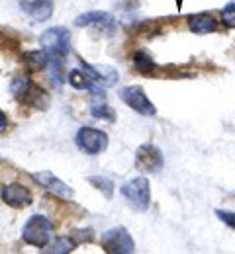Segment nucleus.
<instances>
[{"label": "nucleus", "mask_w": 235, "mask_h": 254, "mask_svg": "<svg viewBox=\"0 0 235 254\" xmlns=\"http://www.w3.org/2000/svg\"><path fill=\"white\" fill-rule=\"evenodd\" d=\"M39 45L49 57H67L71 51V33L67 28H49L39 35Z\"/></svg>", "instance_id": "2"}, {"label": "nucleus", "mask_w": 235, "mask_h": 254, "mask_svg": "<svg viewBox=\"0 0 235 254\" xmlns=\"http://www.w3.org/2000/svg\"><path fill=\"white\" fill-rule=\"evenodd\" d=\"M216 215H218V219H220L222 223H226L228 227L235 229V213H232V211H224V209H218Z\"/></svg>", "instance_id": "23"}, {"label": "nucleus", "mask_w": 235, "mask_h": 254, "mask_svg": "<svg viewBox=\"0 0 235 254\" xmlns=\"http://www.w3.org/2000/svg\"><path fill=\"white\" fill-rule=\"evenodd\" d=\"M0 195H2V201L14 209H24V207H30L34 203V195L32 191L28 190L24 184L20 182H10V184H4L2 190H0Z\"/></svg>", "instance_id": "8"}, {"label": "nucleus", "mask_w": 235, "mask_h": 254, "mask_svg": "<svg viewBox=\"0 0 235 254\" xmlns=\"http://www.w3.org/2000/svg\"><path fill=\"white\" fill-rule=\"evenodd\" d=\"M100 247L108 254H134L135 243L126 227H114L102 233Z\"/></svg>", "instance_id": "4"}, {"label": "nucleus", "mask_w": 235, "mask_h": 254, "mask_svg": "<svg viewBox=\"0 0 235 254\" xmlns=\"http://www.w3.org/2000/svg\"><path fill=\"white\" fill-rule=\"evenodd\" d=\"M32 78L30 76H24V74H20V76H16L14 80H12V92H14V96L22 102V98L28 94V90L32 88Z\"/></svg>", "instance_id": "20"}, {"label": "nucleus", "mask_w": 235, "mask_h": 254, "mask_svg": "<svg viewBox=\"0 0 235 254\" xmlns=\"http://www.w3.org/2000/svg\"><path fill=\"white\" fill-rule=\"evenodd\" d=\"M88 182L100 191L106 199L114 197V184H112L110 178H106V176H88Z\"/></svg>", "instance_id": "18"}, {"label": "nucleus", "mask_w": 235, "mask_h": 254, "mask_svg": "<svg viewBox=\"0 0 235 254\" xmlns=\"http://www.w3.org/2000/svg\"><path fill=\"white\" fill-rule=\"evenodd\" d=\"M6 127H8V118H6V114L0 110V133H4Z\"/></svg>", "instance_id": "24"}, {"label": "nucleus", "mask_w": 235, "mask_h": 254, "mask_svg": "<svg viewBox=\"0 0 235 254\" xmlns=\"http://www.w3.org/2000/svg\"><path fill=\"white\" fill-rule=\"evenodd\" d=\"M165 164L163 153L159 147H155L153 143H145L139 145L135 151V166L141 172H159Z\"/></svg>", "instance_id": "7"}, {"label": "nucleus", "mask_w": 235, "mask_h": 254, "mask_svg": "<svg viewBox=\"0 0 235 254\" xmlns=\"http://www.w3.org/2000/svg\"><path fill=\"white\" fill-rule=\"evenodd\" d=\"M80 66H82V70L86 72V76L92 82L100 84L104 88H110V86H116L118 84L120 74H118V70L114 66H108V64H90L86 63V61H82V59H80Z\"/></svg>", "instance_id": "10"}, {"label": "nucleus", "mask_w": 235, "mask_h": 254, "mask_svg": "<svg viewBox=\"0 0 235 254\" xmlns=\"http://www.w3.org/2000/svg\"><path fill=\"white\" fill-rule=\"evenodd\" d=\"M90 114H92V118L102 120V122H108V124H114L116 122V112L108 104H92L90 106Z\"/></svg>", "instance_id": "19"}, {"label": "nucleus", "mask_w": 235, "mask_h": 254, "mask_svg": "<svg viewBox=\"0 0 235 254\" xmlns=\"http://www.w3.org/2000/svg\"><path fill=\"white\" fill-rule=\"evenodd\" d=\"M134 66L137 72L141 74H151L155 68H157V63L153 61V57L145 51H137L134 55Z\"/></svg>", "instance_id": "17"}, {"label": "nucleus", "mask_w": 235, "mask_h": 254, "mask_svg": "<svg viewBox=\"0 0 235 254\" xmlns=\"http://www.w3.org/2000/svg\"><path fill=\"white\" fill-rule=\"evenodd\" d=\"M118 94H120V98H122L134 112L141 114V116H155V114H157L155 104L147 98L145 90H143L141 86H126V88H122Z\"/></svg>", "instance_id": "6"}, {"label": "nucleus", "mask_w": 235, "mask_h": 254, "mask_svg": "<svg viewBox=\"0 0 235 254\" xmlns=\"http://www.w3.org/2000/svg\"><path fill=\"white\" fill-rule=\"evenodd\" d=\"M75 26L77 28H96L100 32H114L116 30V20L112 14L108 12H86V14H80L77 20H75Z\"/></svg>", "instance_id": "11"}, {"label": "nucleus", "mask_w": 235, "mask_h": 254, "mask_svg": "<svg viewBox=\"0 0 235 254\" xmlns=\"http://www.w3.org/2000/svg\"><path fill=\"white\" fill-rule=\"evenodd\" d=\"M222 22H224L228 28H235V6L232 2L224 8V12H222Z\"/></svg>", "instance_id": "22"}, {"label": "nucleus", "mask_w": 235, "mask_h": 254, "mask_svg": "<svg viewBox=\"0 0 235 254\" xmlns=\"http://www.w3.org/2000/svg\"><path fill=\"white\" fill-rule=\"evenodd\" d=\"M67 82L75 90H88V92H90V88H92V84H94V82L86 76V72H84L82 68H73L67 74Z\"/></svg>", "instance_id": "16"}, {"label": "nucleus", "mask_w": 235, "mask_h": 254, "mask_svg": "<svg viewBox=\"0 0 235 254\" xmlns=\"http://www.w3.org/2000/svg\"><path fill=\"white\" fill-rule=\"evenodd\" d=\"M73 239V243L78 247V245H84V243H92L94 241V231L92 229H77L69 235Z\"/></svg>", "instance_id": "21"}, {"label": "nucleus", "mask_w": 235, "mask_h": 254, "mask_svg": "<svg viewBox=\"0 0 235 254\" xmlns=\"http://www.w3.org/2000/svg\"><path fill=\"white\" fill-rule=\"evenodd\" d=\"M32 180L37 182L41 188H45L47 191H51L53 195L61 197V199H73L75 197V191L71 186H67L61 178H57L53 172L49 170H43V172H34L32 174Z\"/></svg>", "instance_id": "9"}, {"label": "nucleus", "mask_w": 235, "mask_h": 254, "mask_svg": "<svg viewBox=\"0 0 235 254\" xmlns=\"http://www.w3.org/2000/svg\"><path fill=\"white\" fill-rule=\"evenodd\" d=\"M53 8H55L53 0H20V10L37 24L47 22L53 14Z\"/></svg>", "instance_id": "12"}, {"label": "nucleus", "mask_w": 235, "mask_h": 254, "mask_svg": "<svg viewBox=\"0 0 235 254\" xmlns=\"http://www.w3.org/2000/svg\"><path fill=\"white\" fill-rule=\"evenodd\" d=\"M22 239L26 245L35 247V249H43L49 241H51V221L43 215H32L22 231Z\"/></svg>", "instance_id": "3"}, {"label": "nucleus", "mask_w": 235, "mask_h": 254, "mask_svg": "<svg viewBox=\"0 0 235 254\" xmlns=\"http://www.w3.org/2000/svg\"><path fill=\"white\" fill-rule=\"evenodd\" d=\"M122 197L128 201V205L135 211H147L149 203H151V188H149V180L139 176L130 182H126L120 188Z\"/></svg>", "instance_id": "1"}, {"label": "nucleus", "mask_w": 235, "mask_h": 254, "mask_svg": "<svg viewBox=\"0 0 235 254\" xmlns=\"http://www.w3.org/2000/svg\"><path fill=\"white\" fill-rule=\"evenodd\" d=\"M24 63L30 66V70H45L49 64V55L43 49H35V51H28L24 55Z\"/></svg>", "instance_id": "15"}, {"label": "nucleus", "mask_w": 235, "mask_h": 254, "mask_svg": "<svg viewBox=\"0 0 235 254\" xmlns=\"http://www.w3.org/2000/svg\"><path fill=\"white\" fill-rule=\"evenodd\" d=\"M232 4H234V6H235V0H234V2H232Z\"/></svg>", "instance_id": "25"}, {"label": "nucleus", "mask_w": 235, "mask_h": 254, "mask_svg": "<svg viewBox=\"0 0 235 254\" xmlns=\"http://www.w3.org/2000/svg\"><path fill=\"white\" fill-rule=\"evenodd\" d=\"M186 24H188V30L194 33H212L218 30V22L212 14H206V12H200V14H190L186 18Z\"/></svg>", "instance_id": "13"}, {"label": "nucleus", "mask_w": 235, "mask_h": 254, "mask_svg": "<svg viewBox=\"0 0 235 254\" xmlns=\"http://www.w3.org/2000/svg\"><path fill=\"white\" fill-rule=\"evenodd\" d=\"M75 143L82 153L96 157L108 149V135L96 127H80L75 135Z\"/></svg>", "instance_id": "5"}, {"label": "nucleus", "mask_w": 235, "mask_h": 254, "mask_svg": "<svg viewBox=\"0 0 235 254\" xmlns=\"http://www.w3.org/2000/svg\"><path fill=\"white\" fill-rule=\"evenodd\" d=\"M75 243L71 237H57L55 241H49L45 247H43V253L47 254H69L75 251Z\"/></svg>", "instance_id": "14"}]
</instances>
